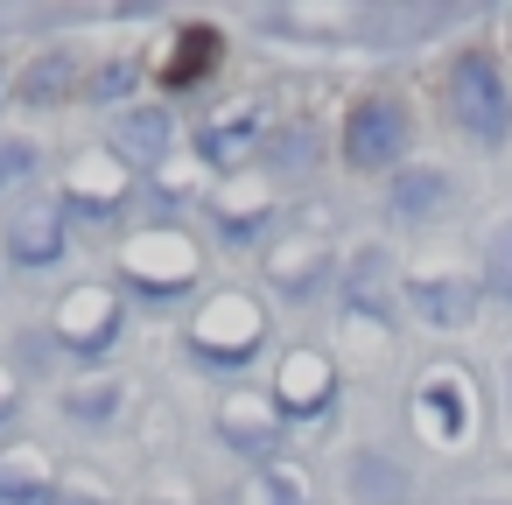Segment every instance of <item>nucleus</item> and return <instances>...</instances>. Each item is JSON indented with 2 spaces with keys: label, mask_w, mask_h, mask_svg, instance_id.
<instances>
[{
  "label": "nucleus",
  "mask_w": 512,
  "mask_h": 505,
  "mask_svg": "<svg viewBox=\"0 0 512 505\" xmlns=\"http://www.w3.org/2000/svg\"><path fill=\"white\" fill-rule=\"evenodd\" d=\"M456 106H463L470 134H484V141H498L512 127V99H505V78H498L491 57H463L456 64Z\"/></svg>",
  "instance_id": "1"
},
{
  "label": "nucleus",
  "mask_w": 512,
  "mask_h": 505,
  "mask_svg": "<svg viewBox=\"0 0 512 505\" xmlns=\"http://www.w3.org/2000/svg\"><path fill=\"white\" fill-rule=\"evenodd\" d=\"M400 141H407V120H400L393 106H365V113L351 120V155H358V162H386Z\"/></svg>",
  "instance_id": "2"
},
{
  "label": "nucleus",
  "mask_w": 512,
  "mask_h": 505,
  "mask_svg": "<svg viewBox=\"0 0 512 505\" xmlns=\"http://www.w3.org/2000/svg\"><path fill=\"white\" fill-rule=\"evenodd\" d=\"M498 288H505V295H512V232H505V239H498Z\"/></svg>",
  "instance_id": "3"
}]
</instances>
